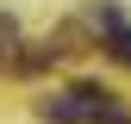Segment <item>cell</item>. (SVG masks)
Instances as JSON below:
<instances>
[{"label":"cell","instance_id":"obj_1","mask_svg":"<svg viewBox=\"0 0 131 124\" xmlns=\"http://www.w3.org/2000/svg\"><path fill=\"white\" fill-rule=\"evenodd\" d=\"M106 99L112 93H100V87H69L56 99H44V124H94L106 112Z\"/></svg>","mask_w":131,"mask_h":124},{"label":"cell","instance_id":"obj_2","mask_svg":"<svg viewBox=\"0 0 131 124\" xmlns=\"http://www.w3.org/2000/svg\"><path fill=\"white\" fill-rule=\"evenodd\" d=\"M94 19H100L106 43H112V56H119V62H131V25L119 19V12H94Z\"/></svg>","mask_w":131,"mask_h":124}]
</instances>
